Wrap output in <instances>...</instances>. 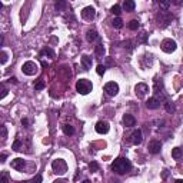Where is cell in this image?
<instances>
[{
	"label": "cell",
	"mask_w": 183,
	"mask_h": 183,
	"mask_svg": "<svg viewBox=\"0 0 183 183\" xmlns=\"http://www.w3.org/2000/svg\"><path fill=\"white\" fill-rule=\"evenodd\" d=\"M132 169V163L127 157H118L112 163V170L118 174H125Z\"/></svg>",
	"instance_id": "1"
},
{
	"label": "cell",
	"mask_w": 183,
	"mask_h": 183,
	"mask_svg": "<svg viewBox=\"0 0 183 183\" xmlns=\"http://www.w3.org/2000/svg\"><path fill=\"white\" fill-rule=\"evenodd\" d=\"M93 89V85H92V82L87 79H80L77 80V83H76V90L79 92L80 94H89Z\"/></svg>",
	"instance_id": "2"
},
{
	"label": "cell",
	"mask_w": 183,
	"mask_h": 183,
	"mask_svg": "<svg viewBox=\"0 0 183 183\" xmlns=\"http://www.w3.org/2000/svg\"><path fill=\"white\" fill-rule=\"evenodd\" d=\"M52 169L56 174H65L67 172V163L63 159H55L52 162Z\"/></svg>",
	"instance_id": "3"
},
{
	"label": "cell",
	"mask_w": 183,
	"mask_h": 183,
	"mask_svg": "<svg viewBox=\"0 0 183 183\" xmlns=\"http://www.w3.org/2000/svg\"><path fill=\"white\" fill-rule=\"evenodd\" d=\"M22 70H23L24 75L34 76L39 72V67H37V65H36L34 62L29 60V62H26V63H23V66H22Z\"/></svg>",
	"instance_id": "4"
},
{
	"label": "cell",
	"mask_w": 183,
	"mask_h": 183,
	"mask_svg": "<svg viewBox=\"0 0 183 183\" xmlns=\"http://www.w3.org/2000/svg\"><path fill=\"white\" fill-rule=\"evenodd\" d=\"M160 47H162V50H163L164 53H173L174 50H176L178 44H176V42L172 40V39H164L163 42H162V44H160Z\"/></svg>",
	"instance_id": "5"
},
{
	"label": "cell",
	"mask_w": 183,
	"mask_h": 183,
	"mask_svg": "<svg viewBox=\"0 0 183 183\" xmlns=\"http://www.w3.org/2000/svg\"><path fill=\"white\" fill-rule=\"evenodd\" d=\"M135 93L139 99H143L146 94L149 93V86L146 85V83H137L136 87H135Z\"/></svg>",
	"instance_id": "6"
},
{
	"label": "cell",
	"mask_w": 183,
	"mask_h": 183,
	"mask_svg": "<svg viewBox=\"0 0 183 183\" xmlns=\"http://www.w3.org/2000/svg\"><path fill=\"white\" fill-rule=\"evenodd\" d=\"M104 92L109 94V96H116L119 93V85L116 82H109L104 85Z\"/></svg>",
	"instance_id": "7"
},
{
	"label": "cell",
	"mask_w": 183,
	"mask_h": 183,
	"mask_svg": "<svg viewBox=\"0 0 183 183\" xmlns=\"http://www.w3.org/2000/svg\"><path fill=\"white\" fill-rule=\"evenodd\" d=\"M94 16H96V10L92 6H87V7H85L82 10V17L85 20H87V22H92L94 19Z\"/></svg>",
	"instance_id": "8"
},
{
	"label": "cell",
	"mask_w": 183,
	"mask_h": 183,
	"mask_svg": "<svg viewBox=\"0 0 183 183\" xmlns=\"http://www.w3.org/2000/svg\"><path fill=\"white\" fill-rule=\"evenodd\" d=\"M147 149H149V153H152V155H157V153L160 152V149H162V142L153 139V140H150V143H149V146H147Z\"/></svg>",
	"instance_id": "9"
},
{
	"label": "cell",
	"mask_w": 183,
	"mask_h": 183,
	"mask_svg": "<svg viewBox=\"0 0 183 183\" xmlns=\"http://www.w3.org/2000/svg\"><path fill=\"white\" fill-rule=\"evenodd\" d=\"M157 19H159V24L163 23V26H167V24L170 23V20L173 19V16H172L167 10H163V12H160V13H159Z\"/></svg>",
	"instance_id": "10"
},
{
	"label": "cell",
	"mask_w": 183,
	"mask_h": 183,
	"mask_svg": "<svg viewBox=\"0 0 183 183\" xmlns=\"http://www.w3.org/2000/svg\"><path fill=\"white\" fill-rule=\"evenodd\" d=\"M94 129H96V132H97L99 135H106V133L109 132V129H110V126H109L107 122H104V120H100V122L96 123Z\"/></svg>",
	"instance_id": "11"
},
{
	"label": "cell",
	"mask_w": 183,
	"mask_h": 183,
	"mask_svg": "<svg viewBox=\"0 0 183 183\" xmlns=\"http://www.w3.org/2000/svg\"><path fill=\"white\" fill-rule=\"evenodd\" d=\"M130 140H132V143H133L135 146L140 145L142 140H143V135H142V130H140V129H137V130H135L133 133H132Z\"/></svg>",
	"instance_id": "12"
},
{
	"label": "cell",
	"mask_w": 183,
	"mask_h": 183,
	"mask_svg": "<svg viewBox=\"0 0 183 183\" xmlns=\"http://www.w3.org/2000/svg\"><path fill=\"white\" fill-rule=\"evenodd\" d=\"M123 125L126 127H133L135 125H136V119H135V116L133 114H129V113H126V114H123Z\"/></svg>",
	"instance_id": "13"
},
{
	"label": "cell",
	"mask_w": 183,
	"mask_h": 183,
	"mask_svg": "<svg viewBox=\"0 0 183 183\" xmlns=\"http://www.w3.org/2000/svg\"><path fill=\"white\" fill-rule=\"evenodd\" d=\"M146 107L150 109V110H156V109L160 107V102L153 96V97H150L147 102H146Z\"/></svg>",
	"instance_id": "14"
},
{
	"label": "cell",
	"mask_w": 183,
	"mask_h": 183,
	"mask_svg": "<svg viewBox=\"0 0 183 183\" xmlns=\"http://www.w3.org/2000/svg\"><path fill=\"white\" fill-rule=\"evenodd\" d=\"M24 166H26V162L23 159H20V157H16V159L12 160V167L16 170H23Z\"/></svg>",
	"instance_id": "15"
},
{
	"label": "cell",
	"mask_w": 183,
	"mask_h": 183,
	"mask_svg": "<svg viewBox=\"0 0 183 183\" xmlns=\"http://www.w3.org/2000/svg\"><path fill=\"white\" fill-rule=\"evenodd\" d=\"M92 63H93V60H92L90 56H87V55H83V56H82V66H83L85 70H89L90 67H92Z\"/></svg>",
	"instance_id": "16"
},
{
	"label": "cell",
	"mask_w": 183,
	"mask_h": 183,
	"mask_svg": "<svg viewBox=\"0 0 183 183\" xmlns=\"http://www.w3.org/2000/svg\"><path fill=\"white\" fill-rule=\"evenodd\" d=\"M97 37H99L97 32H96V30H93V29H89V30L86 32V40H87V42L92 43V42H94Z\"/></svg>",
	"instance_id": "17"
},
{
	"label": "cell",
	"mask_w": 183,
	"mask_h": 183,
	"mask_svg": "<svg viewBox=\"0 0 183 183\" xmlns=\"http://www.w3.org/2000/svg\"><path fill=\"white\" fill-rule=\"evenodd\" d=\"M135 7H136V5H135L133 0H125L123 2V9L126 10V12H133Z\"/></svg>",
	"instance_id": "18"
},
{
	"label": "cell",
	"mask_w": 183,
	"mask_h": 183,
	"mask_svg": "<svg viewBox=\"0 0 183 183\" xmlns=\"http://www.w3.org/2000/svg\"><path fill=\"white\" fill-rule=\"evenodd\" d=\"M172 157L176 160H179L180 157H183V149L182 147H174L172 149Z\"/></svg>",
	"instance_id": "19"
},
{
	"label": "cell",
	"mask_w": 183,
	"mask_h": 183,
	"mask_svg": "<svg viewBox=\"0 0 183 183\" xmlns=\"http://www.w3.org/2000/svg\"><path fill=\"white\" fill-rule=\"evenodd\" d=\"M164 109H166V112H167V113H174V112H176L174 104L172 103V102H169V100H166V102H164Z\"/></svg>",
	"instance_id": "20"
},
{
	"label": "cell",
	"mask_w": 183,
	"mask_h": 183,
	"mask_svg": "<svg viewBox=\"0 0 183 183\" xmlns=\"http://www.w3.org/2000/svg\"><path fill=\"white\" fill-rule=\"evenodd\" d=\"M94 53H96V56H103L104 55V46H103V43H99L97 46L94 47Z\"/></svg>",
	"instance_id": "21"
},
{
	"label": "cell",
	"mask_w": 183,
	"mask_h": 183,
	"mask_svg": "<svg viewBox=\"0 0 183 183\" xmlns=\"http://www.w3.org/2000/svg\"><path fill=\"white\" fill-rule=\"evenodd\" d=\"M112 26L116 29H122L123 27V20L120 19V17H114L112 22Z\"/></svg>",
	"instance_id": "22"
},
{
	"label": "cell",
	"mask_w": 183,
	"mask_h": 183,
	"mask_svg": "<svg viewBox=\"0 0 183 183\" xmlns=\"http://www.w3.org/2000/svg\"><path fill=\"white\" fill-rule=\"evenodd\" d=\"M63 132H65V135H67V136L75 135V129H73V126H70V125H65V126H63Z\"/></svg>",
	"instance_id": "23"
},
{
	"label": "cell",
	"mask_w": 183,
	"mask_h": 183,
	"mask_svg": "<svg viewBox=\"0 0 183 183\" xmlns=\"http://www.w3.org/2000/svg\"><path fill=\"white\" fill-rule=\"evenodd\" d=\"M0 183H10L9 172H6V170H3V172H2V178H0Z\"/></svg>",
	"instance_id": "24"
},
{
	"label": "cell",
	"mask_w": 183,
	"mask_h": 183,
	"mask_svg": "<svg viewBox=\"0 0 183 183\" xmlns=\"http://www.w3.org/2000/svg\"><path fill=\"white\" fill-rule=\"evenodd\" d=\"M110 12H112V13L114 14L116 17H119V16H120V13H122V7H120L119 5H114L112 9H110Z\"/></svg>",
	"instance_id": "25"
},
{
	"label": "cell",
	"mask_w": 183,
	"mask_h": 183,
	"mask_svg": "<svg viewBox=\"0 0 183 183\" xmlns=\"http://www.w3.org/2000/svg\"><path fill=\"white\" fill-rule=\"evenodd\" d=\"M44 55H47V56H50L52 59L55 57V52H53L52 49H49V47H46V49H43L42 52H40V56H44Z\"/></svg>",
	"instance_id": "26"
},
{
	"label": "cell",
	"mask_w": 183,
	"mask_h": 183,
	"mask_svg": "<svg viewBox=\"0 0 183 183\" xmlns=\"http://www.w3.org/2000/svg\"><path fill=\"white\" fill-rule=\"evenodd\" d=\"M12 149H13V150H16V152L22 150V149H23V146H22V142H20L19 139H16V140H14V143H13V146H12Z\"/></svg>",
	"instance_id": "27"
},
{
	"label": "cell",
	"mask_w": 183,
	"mask_h": 183,
	"mask_svg": "<svg viewBox=\"0 0 183 183\" xmlns=\"http://www.w3.org/2000/svg\"><path fill=\"white\" fill-rule=\"evenodd\" d=\"M34 89H36V90L44 89V80H43V79H37V82L34 83Z\"/></svg>",
	"instance_id": "28"
},
{
	"label": "cell",
	"mask_w": 183,
	"mask_h": 183,
	"mask_svg": "<svg viewBox=\"0 0 183 183\" xmlns=\"http://www.w3.org/2000/svg\"><path fill=\"white\" fill-rule=\"evenodd\" d=\"M127 26H129L130 30H137V29H139V22H137V20H130Z\"/></svg>",
	"instance_id": "29"
},
{
	"label": "cell",
	"mask_w": 183,
	"mask_h": 183,
	"mask_svg": "<svg viewBox=\"0 0 183 183\" xmlns=\"http://www.w3.org/2000/svg\"><path fill=\"white\" fill-rule=\"evenodd\" d=\"M89 169H90V172H92V173H93V172H97V170H99L97 162H92V163L89 164Z\"/></svg>",
	"instance_id": "30"
},
{
	"label": "cell",
	"mask_w": 183,
	"mask_h": 183,
	"mask_svg": "<svg viewBox=\"0 0 183 183\" xmlns=\"http://www.w3.org/2000/svg\"><path fill=\"white\" fill-rule=\"evenodd\" d=\"M96 72H97V75H99V76H103V75H104V72H106V66L99 65V66H97V69H96Z\"/></svg>",
	"instance_id": "31"
},
{
	"label": "cell",
	"mask_w": 183,
	"mask_h": 183,
	"mask_svg": "<svg viewBox=\"0 0 183 183\" xmlns=\"http://www.w3.org/2000/svg\"><path fill=\"white\" fill-rule=\"evenodd\" d=\"M0 57H2V65H6V62L9 59V55L3 50V52H0Z\"/></svg>",
	"instance_id": "32"
},
{
	"label": "cell",
	"mask_w": 183,
	"mask_h": 183,
	"mask_svg": "<svg viewBox=\"0 0 183 183\" xmlns=\"http://www.w3.org/2000/svg\"><path fill=\"white\" fill-rule=\"evenodd\" d=\"M42 182H43L42 174H36V176L32 179V182H30V183H42Z\"/></svg>",
	"instance_id": "33"
},
{
	"label": "cell",
	"mask_w": 183,
	"mask_h": 183,
	"mask_svg": "<svg viewBox=\"0 0 183 183\" xmlns=\"http://www.w3.org/2000/svg\"><path fill=\"white\" fill-rule=\"evenodd\" d=\"M159 6L163 10H167L169 9V6H170V2H159Z\"/></svg>",
	"instance_id": "34"
},
{
	"label": "cell",
	"mask_w": 183,
	"mask_h": 183,
	"mask_svg": "<svg viewBox=\"0 0 183 183\" xmlns=\"http://www.w3.org/2000/svg\"><path fill=\"white\" fill-rule=\"evenodd\" d=\"M7 92H9V90L5 87V85H2V96H0V99H5L6 96H7Z\"/></svg>",
	"instance_id": "35"
},
{
	"label": "cell",
	"mask_w": 183,
	"mask_h": 183,
	"mask_svg": "<svg viewBox=\"0 0 183 183\" xmlns=\"http://www.w3.org/2000/svg\"><path fill=\"white\" fill-rule=\"evenodd\" d=\"M7 136V130H6V126H2V137H3V140L6 139Z\"/></svg>",
	"instance_id": "36"
},
{
	"label": "cell",
	"mask_w": 183,
	"mask_h": 183,
	"mask_svg": "<svg viewBox=\"0 0 183 183\" xmlns=\"http://www.w3.org/2000/svg\"><path fill=\"white\" fill-rule=\"evenodd\" d=\"M63 6H66L65 2H59V3H56V9H57V10H60L62 7H63Z\"/></svg>",
	"instance_id": "37"
},
{
	"label": "cell",
	"mask_w": 183,
	"mask_h": 183,
	"mask_svg": "<svg viewBox=\"0 0 183 183\" xmlns=\"http://www.w3.org/2000/svg\"><path fill=\"white\" fill-rule=\"evenodd\" d=\"M6 157H7V155H6V153H3V155L0 156V162H2V163H5V162H6Z\"/></svg>",
	"instance_id": "38"
},
{
	"label": "cell",
	"mask_w": 183,
	"mask_h": 183,
	"mask_svg": "<svg viewBox=\"0 0 183 183\" xmlns=\"http://www.w3.org/2000/svg\"><path fill=\"white\" fill-rule=\"evenodd\" d=\"M22 125H23L24 127H27L29 126V120L27 119H22Z\"/></svg>",
	"instance_id": "39"
},
{
	"label": "cell",
	"mask_w": 183,
	"mask_h": 183,
	"mask_svg": "<svg viewBox=\"0 0 183 183\" xmlns=\"http://www.w3.org/2000/svg\"><path fill=\"white\" fill-rule=\"evenodd\" d=\"M53 183H67L66 180H63V179H57V180H55Z\"/></svg>",
	"instance_id": "40"
},
{
	"label": "cell",
	"mask_w": 183,
	"mask_h": 183,
	"mask_svg": "<svg viewBox=\"0 0 183 183\" xmlns=\"http://www.w3.org/2000/svg\"><path fill=\"white\" fill-rule=\"evenodd\" d=\"M42 66L44 67V69H47V67H49V63H46V62H42Z\"/></svg>",
	"instance_id": "41"
},
{
	"label": "cell",
	"mask_w": 183,
	"mask_h": 183,
	"mask_svg": "<svg viewBox=\"0 0 183 183\" xmlns=\"http://www.w3.org/2000/svg\"><path fill=\"white\" fill-rule=\"evenodd\" d=\"M10 82H13V83H17V79H16V77H10Z\"/></svg>",
	"instance_id": "42"
},
{
	"label": "cell",
	"mask_w": 183,
	"mask_h": 183,
	"mask_svg": "<svg viewBox=\"0 0 183 183\" xmlns=\"http://www.w3.org/2000/svg\"><path fill=\"white\" fill-rule=\"evenodd\" d=\"M167 178V170H163V179Z\"/></svg>",
	"instance_id": "43"
},
{
	"label": "cell",
	"mask_w": 183,
	"mask_h": 183,
	"mask_svg": "<svg viewBox=\"0 0 183 183\" xmlns=\"http://www.w3.org/2000/svg\"><path fill=\"white\" fill-rule=\"evenodd\" d=\"M174 183H183V179H179V180H176Z\"/></svg>",
	"instance_id": "44"
},
{
	"label": "cell",
	"mask_w": 183,
	"mask_h": 183,
	"mask_svg": "<svg viewBox=\"0 0 183 183\" xmlns=\"http://www.w3.org/2000/svg\"><path fill=\"white\" fill-rule=\"evenodd\" d=\"M83 183H90V180H87V179H86V180H83Z\"/></svg>",
	"instance_id": "45"
}]
</instances>
